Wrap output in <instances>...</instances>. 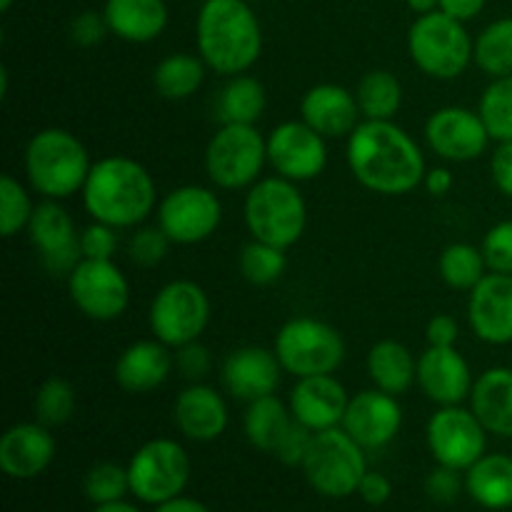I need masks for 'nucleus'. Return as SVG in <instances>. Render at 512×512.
<instances>
[{"mask_svg":"<svg viewBox=\"0 0 512 512\" xmlns=\"http://www.w3.org/2000/svg\"><path fill=\"white\" fill-rule=\"evenodd\" d=\"M345 160L365 190L388 198L413 193L428 173L420 145L393 120H360L348 135Z\"/></svg>","mask_w":512,"mask_h":512,"instance_id":"f257e3e1","label":"nucleus"},{"mask_svg":"<svg viewBox=\"0 0 512 512\" xmlns=\"http://www.w3.org/2000/svg\"><path fill=\"white\" fill-rule=\"evenodd\" d=\"M80 195L90 218L118 230L138 228L158 208L153 175L140 160L128 155L95 160Z\"/></svg>","mask_w":512,"mask_h":512,"instance_id":"f03ea898","label":"nucleus"},{"mask_svg":"<svg viewBox=\"0 0 512 512\" xmlns=\"http://www.w3.org/2000/svg\"><path fill=\"white\" fill-rule=\"evenodd\" d=\"M195 45L208 70L233 78L260 60L263 28L248 0H203L195 20Z\"/></svg>","mask_w":512,"mask_h":512,"instance_id":"7ed1b4c3","label":"nucleus"},{"mask_svg":"<svg viewBox=\"0 0 512 512\" xmlns=\"http://www.w3.org/2000/svg\"><path fill=\"white\" fill-rule=\"evenodd\" d=\"M23 168L40 198L68 200L83 190L93 163L78 135L65 128H45L25 145Z\"/></svg>","mask_w":512,"mask_h":512,"instance_id":"20e7f679","label":"nucleus"},{"mask_svg":"<svg viewBox=\"0 0 512 512\" xmlns=\"http://www.w3.org/2000/svg\"><path fill=\"white\" fill-rule=\"evenodd\" d=\"M243 218L250 238L288 250L303 238L308 225V203L298 183L280 175H268L248 188Z\"/></svg>","mask_w":512,"mask_h":512,"instance_id":"39448f33","label":"nucleus"},{"mask_svg":"<svg viewBox=\"0 0 512 512\" xmlns=\"http://www.w3.org/2000/svg\"><path fill=\"white\" fill-rule=\"evenodd\" d=\"M468 28L443 10L418 15L408 30V53L420 73L435 80H455L473 63Z\"/></svg>","mask_w":512,"mask_h":512,"instance_id":"423d86ee","label":"nucleus"},{"mask_svg":"<svg viewBox=\"0 0 512 512\" xmlns=\"http://www.w3.org/2000/svg\"><path fill=\"white\" fill-rule=\"evenodd\" d=\"M305 480L323 498H350L358 495L360 480L368 473L365 448L355 443L343 428H330L313 435L303 465Z\"/></svg>","mask_w":512,"mask_h":512,"instance_id":"0eeeda50","label":"nucleus"},{"mask_svg":"<svg viewBox=\"0 0 512 512\" xmlns=\"http://www.w3.org/2000/svg\"><path fill=\"white\" fill-rule=\"evenodd\" d=\"M268 140L255 125H220L205 145V173L220 190H245L263 178Z\"/></svg>","mask_w":512,"mask_h":512,"instance_id":"6e6552de","label":"nucleus"},{"mask_svg":"<svg viewBox=\"0 0 512 512\" xmlns=\"http://www.w3.org/2000/svg\"><path fill=\"white\" fill-rule=\"evenodd\" d=\"M273 350L285 373L295 378L335 375L345 360L343 335L325 320L308 318V315L280 325Z\"/></svg>","mask_w":512,"mask_h":512,"instance_id":"1a4fd4ad","label":"nucleus"},{"mask_svg":"<svg viewBox=\"0 0 512 512\" xmlns=\"http://www.w3.org/2000/svg\"><path fill=\"white\" fill-rule=\"evenodd\" d=\"M190 455L178 440L155 438L140 445L128 463L130 495L145 505L180 498L190 480Z\"/></svg>","mask_w":512,"mask_h":512,"instance_id":"9d476101","label":"nucleus"},{"mask_svg":"<svg viewBox=\"0 0 512 512\" xmlns=\"http://www.w3.org/2000/svg\"><path fill=\"white\" fill-rule=\"evenodd\" d=\"M213 315L208 293L193 280H170L155 293L148 310L153 338L168 348H180L200 340Z\"/></svg>","mask_w":512,"mask_h":512,"instance_id":"9b49d317","label":"nucleus"},{"mask_svg":"<svg viewBox=\"0 0 512 512\" xmlns=\"http://www.w3.org/2000/svg\"><path fill=\"white\" fill-rule=\"evenodd\" d=\"M155 218L173 245H198L213 238L223 223V203L205 185H180L163 195Z\"/></svg>","mask_w":512,"mask_h":512,"instance_id":"f8f14e48","label":"nucleus"},{"mask_svg":"<svg viewBox=\"0 0 512 512\" xmlns=\"http://www.w3.org/2000/svg\"><path fill=\"white\" fill-rule=\"evenodd\" d=\"M425 440H428V450L435 463L465 473L485 455L488 430L470 408L443 405L430 415Z\"/></svg>","mask_w":512,"mask_h":512,"instance_id":"ddd939ff","label":"nucleus"},{"mask_svg":"<svg viewBox=\"0 0 512 512\" xmlns=\"http://www.w3.org/2000/svg\"><path fill=\"white\" fill-rule=\"evenodd\" d=\"M75 308L95 323L118 320L130 305V283L113 260H80L68 275Z\"/></svg>","mask_w":512,"mask_h":512,"instance_id":"4468645a","label":"nucleus"},{"mask_svg":"<svg viewBox=\"0 0 512 512\" xmlns=\"http://www.w3.org/2000/svg\"><path fill=\"white\" fill-rule=\"evenodd\" d=\"M268 163L275 175L293 183H308L328 168V140L303 120H285L268 135Z\"/></svg>","mask_w":512,"mask_h":512,"instance_id":"2eb2a0df","label":"nucleus"},{"mask_svg":"<svg viewBox=\"0 0 512 512\" xmlns=\"http://www.w3.org/2000/svg\"><path fill=\"white\" fill-rule=\"evenodd\" d=\"M25 233L43 268L55 278H68L70 270L83 260L80 230L60 200H40Z\"/></svg>","mask_w":512,"mask_h":512,"instance_id":"dca6fc26","label":"nucleus"},{"mask_svg":"<svg viewBox=\"0 0 512 512\" xmlns=\"http://www.w3.org/2000/svg\"><path fill=\"white\" fill-rule=\"evenodd\" d=\"M490 133L478 110L445 105L425 120V143L448 163H473L488 150Z\"/></svg>","mask_w":512,"mask_h":512,"instance_id":"f3484780","label":"nucleus"},{"mask_svg":"<svg viewBox=\"0 0 512 512\" xmlns=\"http://www.w3.org/2000/svg\"><path fill=\"white\" fill-rule=\"evenodd\" d=\"M340 428L365 450L385 448L398 438L403 428V408L398 395L383 393L378 388L353 395Z\"/></svg>","mask_w":512,"mask_h":512,"instance_id":"a211bd4d","label":"nucleus"},{"mask_svg":"<svg viewBox=\"0 0 512 512\" xmlns=\"http://www.w3.org/2000/svg\"><path fill=\"white\" fill-rule=\"evenodd\" d=\"M283 365L278 355L270 348L260 345H245L235 348L220 368V380H223L225 393L233 395L235 400L253 403V400L275 395L283 378Z\"/></svg>","mask_w":512,"mask_h":512,"instance_id":"6ab92c4d","label":"nucleus"},{"mask_svg":"<svg viewBox=\"0 0 512 512\" xmlns=\"http://www.w3.org/2000/svg\"><path fill=\"white\" fill-rule=\"evenodd\" d=\"M418 385L425 398L443 405H463L473 393V370L458 348H438L428 345L418 358Z\"/></svg>","mask_w":512,"mask_h":512,"instance_id":"aec40b11","label":"nucleus"},{"mask_svg":"<svg viewBox=\"0 0 512 512\" xmlns=\"http://www.w3.org/2000/svg\"><path fill=\"white\" fill-rule=\"evenodd\" d=\"M468 323L483 343H512V275L488 273L470 290Z\"/></svg>","mask_w":512,"mask_h":512,"instance_id":"412c9836","label":"nucleus"},{"mask_svg":"<svg viewBox=\"0 0 512 512\" xmlns=\"http://www.w3.org/2000/svg\"><path fill=\"white\" fill-rule=\"evenodd\" d=\"M350 395L335 375H308L298 378L290 390V413L293 420L313 433L340 428L348 410Z\"/></svg>","mask_w":512,"mask_h":512,"instance_id":"4be33fe9","label":"nucleus"},{"mask_svg":"<svg viewBox=\"0 0 512 512\" xmlns=\"http://www.w3.org/2000/svg\"><path fill=\"white\" fill-rule=\"evenodd\" d=\"M173 423L183 438L213 443L228 430V403L213 385L188 383L173 403Z\"/></svg>","mask_w":512,"mask_h":512,"instance_id":"5701e85b","label":"nucleus"},{"mask_svg":"<svg viewBox=\"0 0 512 512\" xmlns=\"http://www.w3.org/2000/svg\"><path fill=\"white\" fill-rule=\"evenodd\" d=\"M55 438L50 428L33 420L8 428L0 438V470L13 480H33L50 468Z\"/></svg>","mask_w":512,"mask_h":512,"instance_id":"b1692460","label":"nucleus"},{"mask_svg":"<svg viewBox=\"0 0 512 512\" xmlns=\"http://www.w3.org/2000/svg\"><path fill=\"white\" fill-rule=\"evenodd\" d=\"M300 120L308 123L325 140L348 138L363 120L358 98L335 83H318L300 100Z\"/></svg>","mask_w":512,"mask_h":512,"instance_id":"393cba45","label":"nucleus"},{"mask_svg":"<svg viewBox=\"0 0 512 512\" xmlns=\"http://www.w3.org/2000/svg\"><path fill=\"white\" fill-rule=\"evenodd\" d=\"M170 350L173 348L160 343L158 338L135 340L115 360V383L130 395L153 393L168 383L170 373L175 370V358Z\"/></svg>","mask_w":512,"mask_h":512,"instance_id":"a878e982","label":"nucleus"},{"mask_svg":"<svg viewBox=\"0 0 512 512\" xmlns=\"http://www.w3.org/2000/svg\"><path fill=\"white\" fill-rule=\"evenodd\" d=\"M103 15L110 35L135 45L158 40L170 18L165 0H105Z\"/></svg>","mask_w":512,"mask_h":512,"instance_id":"bb28decb","label":"nucleus"},{"mask_svg":"<svg viewBox=\"0 0 512 512\" xmlns=\"http://www.w3.org/2000/svg\"><path fill=\"white\" fill-rule=\"evenodd\" d=\"M470 410L488 435L512 438V368H490L475 380Z\"/></svg>","mask_w":512,"mask_h":512,"instance_id":"cd10ccee","label":"nucleus"},{"mask_svg":"<svg viewBox=\"0 0 512 512\" xmlns=\"http://www.w3.org/2000/svg\"><path fill=\"white\" fill-rule=\"evenodd\" d=\"M373 388L390 395H403L418 383V358L400 340H378L365 358Z\"/></svg>","mask_w":512,"mask_h":512,"instance_id":"c85d7f7f","label":"nucleus"},{"mask_svg":"<svg viewBox=\"0 0 512 512\" xmlns=\"http://www.w3.org/2000/svg\"><path fill=\"white\" fill-rule=\"evenodd\" d=\"M465 493L485 510L512 508V458L505 453H485L465 470Z\"/></svg>","mask_w":512,"mask_h":512,"instance_id":"c756f323","label":"nucleus"},{"mask_svg":"<svg viewBox=\"0 0 512 512\" xmlns=\"http://www.w3.org/2000/svg\"><path fill=\"white\" fill-rule=\"evenodd\" d=\"M268 95L265 85L253 75H233L218 90L215 98V118L220 125H255L265 113Z\"/></svg>","mask_w":512,"mask_h":512,"instance_id":"7c9ffc66","label":"nucleus"},{"mask_svg":"<svg viewBox=\"0 0 512 512\" xmlns=\"http://www.w3.org/2000/svg\"><path fill=\"white\" fill-rule=\"evenodd\" d=\"M293 423L290 405L283 403L278 395H265V398L248 403L243 415V430L248 443L260 453H275L280 438Z\"/></svg>","mask_w":512,"mask_h":512,"instance_id":"2f4dec72","label":"nucleus"},{"mask_svg":"<svg viewBox=\"0 0 512 512\" xmlns=\"http://www.w3.org/2000/svg\"><path fill=\"white\" fill-rule=\"evenodd\" d=\"M208 65L200 55L193 53H170L155 65L153 70V88L158 90L160 98L165 100H188L203 88Z\"/></svg>","mask_w":512,"mask_h":512,"instance_id":"473e14b6","label":"nucleus"},{"mask_svg":"<svg viewBox=\"0 0 512 512\" xmlns=\"http://www.w3.org/2000/svg\"><path fill=\"white\" fill-rule=\"evenodd\" d=\"M363 120H393L403 108V83L390 70H368L355 88Z\"/></svg>","mask_w":512,"mask_h":512,"instance_id":"72a5a7b5","label":"nucleus"},{"mask_svg":"<svg viewBox=\"0 0 512 512\" xmlns=\"http://www.w3.org/2000/svg\"><path fill=\"white\" fill-rule=\"evenodd\" d=\"M473 63L490 78L512 75V18L493 20L473 45Z\"/></svg>","mask_w":512,"mask_h":512,"instance_id":"f704fd0d","label":"nucleus"},{"mask_svg":"<svg viewBox=\"0 0 512 512\" xmlns=\"http://www.w3.org/2000/svg\"><path fill=\"white\" fill-rule=\"evenodd\" d=\"M438 273L448 288L470 293L490 270L488 263H485L483 250L470 243H453L440 253Z\"/></svg>","mask_w":512,"mask_h":512,"instance_id":"c9c22d12","label":"nucleus"},{"mask_svg":"<svg viewBox=\"0 0 512 512\" xmlns=\"http://www.w3.org/2000/svg\"><path fill=\"white\" fill-rule=\"evenodd\" d=\"M78 408V395L70 380L60 375H50L40 383L33 398V415L45 428H60L68 423Z\"/></svg>","mask_w":512,"mask_h":512,"instance_id":"e433bc0d","label":"nucleus"},{"mask_svg":"<svg viewBox=\"0 0 512 512\" xmlns=\"http://www.w3.org/2000/svg\"><path fill=\"white\" fill-rule=\"evenodd\" d=\"M288 268V258H285V250L278 245L263 243V240H250L243 245L238 255V270L250 285H265L278 283L285 275Z\"/></svg>","mask_w":512,"mask_h":512,"instance_id":"4c0bfd02","label":"nucleus"},{"mask_svg":"<svg viewBox=\"0 0 512 512\" xmlns=\"http://www.w3.org/2000/svg\"><path fill=\"white\" fill-rule=\"evenodd\" d=\"M478 113L488 128L490 138L498 140V143L512 140V75L493 78V83L480 95Z\"/></svg>","mask_w":512,"mask_h":512,"instance_id":"58836bf2","label":"nucleus"},{"mask_svg":"<svg viewBox=\"0 0 512 512\" xmlns=\"http://www.w3.org/2000/svg\"><path fill=\"white\" fill-rule=\"evenodd\" d=\"M33 213L35 203L30 200L28 188L15 175L5 173L0 178V233L3 238H13L20 230H28Z\"/></svg>","mask_w":512,"mask_h":512,"instance_id":"ea45409f","label":"nucleus"},{"mask_svg":"<svg viewBox=\"0 0 512 512\" xmlns=\"http://www.w3.org/2000/svg\"><path fill=\"white\" fill-rule=\"evenodd\" d=\"M83 493L93 505L125 500V495L130 493L128 465L123 468V465L110 463V460H105V463H95L93 468L85 473Z\"/></svg>","mask_w":512,"mask_h":512,"instance_id":"a19ab883","label":"nucleus"},{"mask_svg":"<svg viewBox=\"0 0 512 512\" xmlns=\"http://www.w3.org/2000/svg\"><path fill=\"white\" fill-rule=\"evenodd\" d=\"M170 238L160 230V225H138L128 240V255L140 268H155L168 258Z\"/></svg>","mask_w":512,"mask_h":512,"instance_id":"79ce46f5","label":"nucleus"},{"mask_svg":"<svg viewBox=\"0 0 512 512\" xmlns=\"http://www.w3.org/2000/svg\"><path fill=\"white\" fill-rule=\"evenodd\" d=\"M490 273L512 275V220H500L485 233L480 245Z\"/></svg>","mask_w":512,"mask_h":512,"instance_id":"37998d69","label":"nucleus"},{"mask_svg":"<svg viewBox=\"0 0 512 512\" xmlns=\"http://www.w3.org/2000/svg\"><path fill=\"white\" fill-rule=\"evenodd\" d=\"M80 253L85 260H113L118 253V228L93 220L80 230Z\"/></svg>","mask_w":512,"mask_h":512,"instance_id":"c03bdc74","label":"nucleus"},{"mask_svg":"<svg viewBox=\"0 0 512 512\" xmlns=\"http://www.w3.org/2000/svg\"><path fill=\"white\" fill-rule=\"evenodd\" d=\"M173 358L175 370L188 383H203V378H208L210 370H213V355H210V350L200 340L175 348Z\"/></svg>","mask_w":512,"mask_h":512,"instance_id":"a18cd8bd","label":"nucleus"},{"mask_svg":"<svg viewBox=\"0 0 512 512\" xmlns=\"http://www.w3.org/2000/svg\"><path fill=\"white\" fill-rule=\"evenodd\" d=\"M463 490L465 478L460 475V470L445 468V465H438L425 480V495L438 505H453L463 495Z\"/></svg>","mask_w":512,"mask_h":512,"instance_id":"49530a36","label":"nucleus"},{"mask_svg":"<svg viewBox=\"0 0 512 512\" xmlns=\"http://www.w3.org/2000/svg\"><path fill=\"white\" fill-rule=\"evenodd\" d=\"M313 430H308L305 425H300L298 420H293L290 423V428L285 430V435L280 438L278 448H275V458L280 460L283 465H288V468H300L305 460V455H308L310 450V443H313Z\"/></svg>","mask_w":512,"mask_h":512,"instance_id":"de8ad7c7","label":"nucleus"},{"mask_svg":"<svg viewBox=\"0 0 512 512\" xmlns=\"http://www.w3.org/2000/svg\"><path fill=\"white\" fill-rule=\"evenodd\" d=\"M108 23H105L103 13H95V10H85L78 13L68 25V35L75 45L80 48H95V45L103 43V38L108 35Z\"/></svg>","mask_w":512,"mask_h":512,"instance_id":"09e8293b","label":"nucleus"},{"mask_svg":"<svg viewBox=\"0 0 512 512\" xmlns=\"http://www.w3.org/2000/svg\"><path fill=\"white\" fill-rule=\"evenodd\" d=\"M460 338V323L448 313H438L428 320L425 328V340L428 345H438V348H453Z\"/></svg>","mask_w":512,"mask_h":512,"instance_id":"8fccbe9b","label":"nucleus"},{"mask_svg":"<svg viewBox=\"0 0 512 512\" xmlns=\"http://www.w3.org/2000/svg\"><path fill=\"white\" fill-rule=\"evenodd\" d=\"M358 495L365 505L380 508V505H385L390 498H393V483H390L388 475L368 470V473H365V478L360 480Z\"/></svg>","mask_w":512,"mask_h":512,"instance_id":"3c124183","label":"nucleus"},{"mask_svg":"<svg viewBox=\"0 0 512 512\" xmlns=\"http://www.w3.org/2000/svg\"><path fill=\"white\" fill-rule=\"evenodd\" d=\"M490 175H493L495 188L512 198V140L498 143L493 158H490Z\"/></svg>","mask_w":512,"mask_h":512,"instance_id":"603ef678","label":"nucleus"},{"mask_svg":"<svg viewBox=\"0 0 512 512\" xmlns=\"http://www.w3.org/2000/svg\"><path fill=\"white\" fill-rule=\"evenodd\" d=\"M453 185H455V178H453V173H450V168H445V165L428 168V173H425L423 188H425V193L433 195V198H445V195L453 190Z\"/></svg>","mask_w":512,"mask_h":512,"instance_id":"864d4df0","label":"nucleus"},{"mask_svg":"<svg viewBox=\"0 0 512 512\" xmlns=\"http://www.w3.org/2000/svg\"><path fill=\"white\" fill-rule=\"evenodd\" d=\"M485 3L488 0H440V10L448 13L450 18L460 20V23H468V20L478 18L483 13Z\"/></svg>","mask_w":512,"mask_h":512,"instance_id":"5fc2aeb1","label":"nucleus"},{"mask_svg":"<svg viewBox=\"0 0 512 512\" xmlns=\"http://www.w3.org/2000/svg\"><path fill=\"white\" fill-rule=\"evenodd\" d=\"M155 512H213V510H210L208 505L200 503V500L185 498V495H180V498L168 500V503L155 505Z\"/></svg>","mask_w":512,"mask_h":512,"instance_id":"6e6d98bb","label":"nucleus"},{"mask_svg":"<svg viewBox=\"0 0 512 512\" xmlns=\"http://www.w3.org/2000/svg\"><path fill=\"white\" fill-rule=\"evenodd\" d=\"M93 512H143V510L133 503H125V500H115V503L95 505Z\"/></svg>","mask_w":512,"mask_h":512,"instance_id":"4d7b16f0","label":"nucleus"},{"mask_svg":"<svg viewBox=\"0 0 512 512\" xmlns=\"http://www.w3.org/2000/svg\"><path fill=\"white\" fill-rule=\"evenodd\" d=\"M408 8L415 15H425L433 13V10H440V0H408Z\"/></svg>","mask_w":512,"mask_h":512,"instance_id":"13d9d810","label":"nucleus"},{"mask_svg":"<svg viewBox=\"0 0 512 512\" xmlns=\"http://www.w3.org/2000/svg\"><path fill=\"white\" fill-rule=\"evenodd\" d=\"M8 80H10V73L8 68H0V98H8Z\"/></svg>","mask_w":512,"mask_h":512,"instance_id":"bf43d9fd","label":"nucleus"},{"mask_svg":"<svg viewBox=\"0 0 512 512\" xmlns=\"http://www.w3.org/2000/svg\"><path fill=\"white\" fill-rule=\"evenodd\" d=\"M10 8H13V0H0V10H3V13H8Z\"/></svg>","mask_w":512,"mask_h":512,"instance_id":"052dcab7","label":"nucleus"},{"mask_svg":"<svg viewBox=\"0 0 512 512\" xmlns=\"http://www.w3.org/2000/svg\"><path fill=\"white\" fill-rule=\"evenodd\" d=\"M248 3H250V0H248Z\"/></svg>","mask_w":512,"mask_h":512,"instance_id":"680f3d73","label":"nucleus"}]
</instances>
